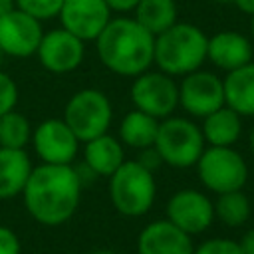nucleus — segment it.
Returning <instances> with one entry per match:
<instances>
[{
    "instance_id": "1",
    "label": "nucleus",
    "mask_w": 254,
    "mask_h": 254,
    "mask_svg": "<svg viewBox=\"0 0 254 254\" xmlns=\"http://www.w3.org/2000/svg\"><path fill=\"white\" fill-rule=\"evenodd\" d=\"M81 185V175L71 165L32 167L22 190L28 214L44 226L67 222L79 204Z\"/></svg>"
},
{
    "instance_id": "2",
    "label": "nucleus",
    "mask_w": 254,
    "mask_h": 254,
    "mask_svg": "<svg viewBox=\"0 0 254 254\" xmlns=\"http://www.w3.org/2000/svg\"><path fill=\"white\" fill-rule=\"evenodd\" d=\"M99 62L113 73L137 77L153 64L155 36L135 18H113L95 38Z\"/></svg>"
},
{
    "instance_id": "3",
    "label": "nucleus",
    "mask_w": 254,
    "mask_h": 254,
    "mask_svg": "<svg viewBox=\"0 0 254 254\" xmlns=\"http://www.w3.org/2000/svg\"><path fill=\"white\" fill-rule=\"evenodd\" d=\"M206 42L202 30L189 22H175L171 28L155 36L153 64L167 75H187L206 60Z\"/></svg>"
},
{
    "instance_id": "4",
    "label": "nucleus",
    "mask_w": 254,
    "mask_h": 254,
    "mask_svg": "<svg viewBox=\"0 0 254 254\" xmlns=\"http://www.w3.org/2000/svg\"><path fill=\"white\" fill-rule=\"evenodd\" d=\"M157 185L149 169L139 161H123L109 177V198L123 216H143L155 202Z\"/></svg>"
},
{
    "instance_id": "5",
    "label": "nucleus",
    "mask_w": 254,
    "mask_h": 254,
    "mask_svg": "<svg viewBox=\"0 0 254 254\" xmlns=\"http://www.w3.org/2000/svg\"><path fill=\"white\" fill-rule=\"evenodd\" d=\"M153 147L163 163L175 169L194 167L204 151V137L200 127L183 117H165L159 121V131Z\"/></svg>"
},
{
    "instance_id": "6",
    "label": "nucleus",
    "mask_w": 254,
    "mask_h": 254,
    "mask_svg": "<svg viewBox=\"0 0 254 254\" xmlns=\"http://www.w3.org/2000/svg\"><path fill=\"white\" fill-rule=\"evenodd\" d=\"M62 119L67 123L79 143H85L93 137L107 133L113 119V107L103 91L85 87L75 91L67 99Z\"/></svg>"
},
{
    "instance_id": "7",
    "label": "nucleus",
    "mask_w": 254,
    "mask_h": 254,
    "mask_svg": "<svg viewBox=\"0 0 254 254\" xmlns=\"http://www.w3.org/2000/svg\"><path fill=\"white\" fill-rule=\"evenodd\" d=\"M196 173L200 183L216 192L242 190L248 179V167L244 157L232 147H208L196 161Z\"/></svg>"
},
{
    "instance_id": "8",
    "label": "nucleus",
    "mask_w": 254,
    "mask_h": 254,
    "mask_svg": "<svg viewBox=\"0 0 254 254\" xmlns=\"http://www.w3.org/2000/svg\"><path fill=\"white\" fill-rule=\"evenodd\" d=\"M131 101L135 109L155 117H169L179 105V85L163 71H143L131 85Z\"/></svg>"
},
{
    "instance_id": "9",
    "label": "nucleus",
    "mask_w": 254,
    "mask_h": 254,
    "mask_svg": "<svg viewBox=\"0 0 254 254\" xmlns=\"http://www.w3.org/2000/svg\"><path fill=\"white\" fill-rule=\"evenodd\" d=\"M179 105L192 117H206L224 105L222 79L216 73L202 69L183 75L179 85Z\"/></svg>"
},
{
    "instance_id": "10",
    "label": "nucleus",
    "mask_w": 254,
    "mask_h": 254,
    "mask_svg": "<svg viewBox=\"0 0 254 254\" xmlns=\"http://www.w3.org/2000/svg\"><path fill=\"white\" fill-rule=\"evenodd\" d=\"M32 145L42 163L71 165L79 149V139L64 119H46L32 131Z\"/></svg>"
},
{
    "instance_id": "11",
    "label": "nucleus",
    "mask_w": 254,
    "mask_h": 254,
    "mask_svg": "<svg viewBox=\"0 0 254 254\" xmlns=\"http://www.w3.org/2000/svg\"><path fill=\"white\" fill-rule=\"evenodd\" d=\"M167 220L183 232L194 236L204 232L214 220L212 200L194 189L177 190L167 202Z\"/></svg>"
},
{
    "instance_id": "12",
    "label": "nucleus",
    "mask_w": 254,
    "mask_h": 254,
    "mask_svg": "<svg viewBox=\"0 0 254 254\" xmlns=\"http://www.w3.org/2000/svg\"><path fill=\"white\" fill-rule=\"evenodd\" d=\"M44 36L40 20L14 8L0 18V52L12 58H30Z\"/></svg>"
},
{
    "instance_id": "13",
    "label": "nucleus",
    "mask_w": 254,
    "mask_h": 254,
    "mask_svg": "<svg viewBox=\"0 0 254 254\" xmlns=\"http://www.w3.org/2000/svg\"><path fill=\"white\" fill-rule=\"evenodd\" d=\"M58 16L64 30L83 42H95L111 20V10L103 0H64Z\"/></svg>"
},
{
    "instance_id": "14",
    "label": "nucleus",
    "mask_w": 254,
    "mask_h": 254,
    "mask_svg": "<svg viewBox=\"0 0 254 254\" xmlns=\"http://www.w3.org/2000/svg\"><path fill=\"white\" fill-rule=\"evenodd\" d=\"M83 54H85V42L64 28L44 34L36 52L40 64L52 73L73 71L81 64Z\"/></svg>"
},
{
    "instance_id": "15",
    "label": "nucleus",
    "mask_w": 254,
    "mask_h": 254,
    "mask_svg": "<svg viewBox=\"0 0 254 254\" xmlns=\"http://www.w3.org/2000/svg\"><path fill=\"white\" fill-rule=\"evenodd\" d=\"M192 236L167 218L149 222L137 238V254H192Z\"/></svg>"
},
{
    "instance_id": "16",
    "label": "nucleus",
    "mask_w": 254,
    "mask_h": 254,
    "mask_svg": "<svg viewBox=\"0 0 254 254\" xmlns=\"http://www.w3.org/2000/svg\"><path fill=\"white\" fill-rule=\"evenodd\" d=\"M206 60L224 71H232L252 62V42L240 32H218L206 42Z\"/></svg>"
},
{
    "instance_id": "17",
    "label": "nucleus",
    "mask_w": 254,
    "mask_h": 254,
    "mask_svg": "<svg viewBox=\"0 0 254 254\" xmlns=\"http://www.w3.org/2000/svg\"><path fill=\"white\" fill-rule=\"evenodd\" d=\"M83 159L87 171H91L95 177H111L125 161L123 145L117 137L103 133L99 137L85 141Z\"/></svg>"
},
{
    "instance_id": "18",
    "label": "nucleus",
    "mask_w": 254,
    "mask_h": 254,
    "mask_svg": "<svg viewBox=\"0 0 254 254\" xmlns=\"http://www.w3.org/2000/svg\"><path fill=\"white\" fill-rule=\"evenodd\" d=\"M32 173V161L24 149L0 147V200L22 194Z\"/></svg>"
},
{
    "instance_id": "19",
    "label": "nucleus",
    "mask_w": 254,
    "mask_h": 254,
    "mask_svg": "<svg viewBox=\"0 0 254 254\" xmlns=\"http://www.w3.org/2000/svg\"><path fill=\"white\" fill-rule=\"evenodd\" d=\"M224 105L238 115H254V62H248L232 71H226L222 79Z\"/></svg>"
},
{
    "instance_id": "20",
    "label": "nucleus",
    "mask_w": 254,
    "mask_h": 254,
    "mask_svg": "<svg viewBox=\"0 0 254 254\" xmlns=\"http://www.w3.org/2000/svg\"><path fill=\"white\" fill-rule=\"evenodd\" d=\"M202 137L212 147H232L242 135V115H238L228 105L202 117L200 125Z\"/></svg>"
},
{
    "instance_id": "21",
    "label": "nucleus",
    "mask_w": 254,
    "mask_h": 254,
    "mask_svg": "<svg viewBox=\"0 0 254 254\" xmlns=\"http://www.w3.org/2000/svg\"><path fill=\"white\" fill-rule=\"evenodd\" d=\"M157 131H159V119H155L139 109H133L121 119L119 141L131 149L141 151V149L153 147Z\"/></svg>"
},
{
    "instance_id": "22",
    "label": "nucleus",
    "mask_w": 254,
    "mask_h": 254,
    "mask_svg": "<svg viewBox=\"0 0 254 254\" xmlns=\"http://www.w3.org/2000/svg\"><path fill=\"white\" fill-rule=\"evenodd\" d=\"M135 20L153 36H159L177 22V4L175 0H139Z\"/></svg>"
},
{
    "instance_id": "23",
    "label": "nucleus",
    "mask_w": 254,
    "mask_h": 254,
    "mask_svg": "<svg viewBox=\"0 0 254 254\" xmlns=\"http://www.w3.org/2000/svg\"><path fill=\"white\" fill-rule=\"evenodd\" d=\"M214 216L226 226H242L250 218V200L242 190L216 194Z\"/></svg>"
},
{
    "instance_id": "24",
    "label": "nucleus",
    "mask_w": 254,
    "mask_h": 254,
    "mask_svg": "<svg viewBox=\"0 0 254 254\" xmlns=\"http://www.w3.org/2000/svg\"><path fill=\"white\" fill-rule=\"evenodd\" d=\"M32 141V127L26 115L8 111L0 117V147L24 149Z\"/></svg>"
},
{
    "instance_id": "25",
    "label": "nucleus",
    "mask_w": 254,
    "mask_h": 254,
    "mask_svg": "<svg viewBox=\"0 0 254 254\" xmlns=\"http://www.w3.org/2000/svg\"><path fill=\"white\" fill-rule=\"evenodd\" d=\"M16 8L26 12L28 16L36 18V20H50L56 18L62 10L64 0H14Z\"/></svg>"
},
{
    "instance_id": "26",
    "label": "nucleus",
    "mask_w": 254,
    "mask_h": 254,
    "mask_svg": "<svg viewBox=\"0 0 254 254\" xmlns=\"http://www.w3.org/2000/svg\"><path fill=\"white\" fill-rule=\"evenodd\" d=\"M192 254H242L236 240L230 238H208L194 246Z\"/></svg>"
},
{
    "instance_id": "27",
    "label": "nucleus",
    "mask_w": 254,
    "mask_h": 254,
    "mask_svg": "<svg viewBox=\"0 0 254 254\" xmlns=\"http://www.w3.org/2000/svg\"><path fill=\"white\" fill-rule=\"evenodd\" d=\"M16 103H18V87L8 73L0 71V117L12 111Z\"/></svg>"
},
{
    "instance_id": "28",
    "label": "nucleus",
    "mask_w": 254,
    "mask_h": 254,
    "mask_svg": "<svg viewBox=\"0 0 254 254\" xmlns=\"http://www.w3.org/2000/svg\"><path fill=\"white\" fill-rule=\"evenodd\" d=\"M20 238L16 232L4 224H0V254H20Z\"/></svg>"
},
{
    "instance_id": "29",
    "label": "nucleus",
    "mask_w": 254,
    "mask_h": 254,
    "mask_svg": "<svg viewBox=\"0 0 254 254\" xmlns=\"http://www.w3.org/2000/svg\"><path fill=\"white\" fill-rule=\"evenodd\" d=\"M145 169H149L151 173H155L161 165H163V159H161V155L157 153V149L155 147H147V149H141V155H139V159H137Z\"/></svg>"
},
{
    "instance_id": "30",
    "label": "nucleus",
    "mask_w": 254,
    "mask_h": 254,
    "mask_svg": "<svg viewBox=\"0 0 254 254\" xmlns=\"http://www.w3.org/2000/svg\"><path fill=\"white\" fill-rule=\"evenodd\" d=\"M103 2L109 6V10H113V12H121V14L135 10V6L139 4V0H103Z\"/></svg>"
},
{
    "instance_id": "31",
    "label": "nucleus",
    "mask_w": 254,
    "mask_h": 254,
    "mask_svg": "<svg viewBox=\"0 0 254 254\" xmlns=\"http://www.w3.org/2000/svg\"><path fill=\"white\" fill-rule=\"evenodd\" d=\"M238 246L242 254H254V228L242 234V238L238 240Z\"/></svg>"
},
{
    "instance_id": "32",
    "label": "nucleus",
    "mask_w": 254,
    "mask_h": 254,
    "mask_svg": "<svg viewBox=\"0 0 254 254\" xmlns=\"http://www.w3.org/2000/svg\"><path fill=\"white\" fill-rule=\"evenodd\" d=\"M236 4V8L242 12V14H248V16H254V0H232Z\"/></svg>"
},
{
    "instance_id": "33",
    "label": "nucleus",
    "mask_w": 254,
    "mask_h": 254,
    "mask_svg": "<svg viewBox=\"0 0 254 254\" xmlns=\"http://www.w3.org/2000/svg\"><path fill=\"white\" fill-rule=\"evenodd\" d=\"M14 8H16V2L14 0H0V18L4 14H8V12H12Z\"/></svg>"
},
{
    "instance_id": "34",
    "label": "nucleus",
    "mask_w": 254,
    "mask_h": 254,
    "mask_svg": "<svg viewBox=\"0 0 254 254\" xmlns=\"http://www.w3.org/2000/svg\"><path fill=\"white\" fill-rule=\"evenodd\" d=\"M250 149H252V153H254V129L250 131Z\"/></svg>"
},
{
    "instance_id": "35",
    "label": "nucleus",
    "mask_w": 254,
    "mask_h": 254,
    "mask_svg": "<svg viewBox=\"0 0 254 254\" xmlns=\"http://www.w3.org/2000/svg\"><path fill=\"white\" fill-rule=\"evenodd\" d=\"M89 254H115L111 250H95V252H89Z\"/></svg>"
},
{
    "instance_id": "36",
    "label": "nucleus",
    "mask_w": 254,
    "mask_h": 254,
    "mask_svg": "<svg viewBox=\"0 0 254 254\" xmlns=\"http://www.w3.org/2000/svg\"><path fill=\"white\" fill-rule=\"evenodd\" d=\"M250 32H252V42H254V16H252V24H250Z\"/></svg>"
},
{
    "instance_id": "37",
    "label": "nucleus",
    "mask_w": 254,
    "mask_h": 254,
    "mask_svg": "<svg viewBox=\"0 0 254 254\" xmlns=\"http://www.w3.org/2000/svg\"><path fill=\"white\" fill-rule=\"evenodd\" d=\"M218 2H232V0H218Z\"/></svg>"
},
{
    "instance_id": "38",
    "label": "nucleus",
    "mask_w": 254,
    "mask_h": 254,
    "mask_svg": "<svg viewBox=\"0 0 254 254\" xmlns=\"http://www.w3.org/2000/svg\"><path fill=\"white\" fill-rule=\"evenodd\" d=\"M0 58H2V52H0Z\"/></svg>"
}]
</instances>
